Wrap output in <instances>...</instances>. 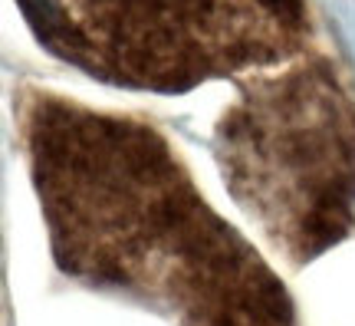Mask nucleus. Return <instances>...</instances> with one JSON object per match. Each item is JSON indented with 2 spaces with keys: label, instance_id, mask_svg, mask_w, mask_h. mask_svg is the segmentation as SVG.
<instances>
[{
  "label": "nucleus",
  "instance_id": "obj_1",
  "mask_svg": "<svg viewBox=\"0 0 355 326\" xmlns=\"http://www.w3.org/2000/svg\"><path fill=\"white\" fill-rule=\"evenodd\" d=\"M56 56L105 83L181 92L273 63L303 40V0H20Z\"/></svg>",
  "mask_w": 355,
  "mask_h": 326
},
{
  "label": "nucleus",
  "instance_id": "obj_2",
  "mask_svg": "<svg viewBox=\"0 0 355 326\" xmlns=\"http://www.w3.org/2000/svg\"><path fill=\"white\" fill-rule=\"evenodd\" d=\"M237 198L319 251L343 234L355 201V109L326 66H300L243 92L220 126Z\"/></svg>",
  "mask_w": 355,
  "mask_h": 326
}]
</instances>
